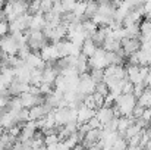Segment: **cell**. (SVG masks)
Segmentation results:
<instances>
[{
  "label": "cell",
  "mask_w": 151,
  "mask_h": 150,
  "mask_svg": "<svg viewBox=\"0 0 151 150\" xmlns=\"http://www.w3.org/2000/svg\"><path fill=\"white\" fill-rule=\"evenodd\" d=\"M96 81L91 78V75L87 72V74H81L79 75V84H78V93L84 94V96H88V94H93L96 93Z\"/></svg>",
  "instance_id": "obj_1"
},
{
  "label": "cell",
  "mask_w": 151,
  "mask_h": 150,
  "mask_svg": "<svg viewBox=\"0 0 151 150\" xmlns=\"http://www.w3.org/2000/svg\"><path fill=\"white\" fill-rule=\"evenodd\" d=\"M0 51H3V53H6V54H9V56H16V54H18L19 46H18V43L12 38L10 34H7V36H4V37L0 38Z\"/></svg>",
  "instance_id": "obj_2"
},
{
  "label": "cell",
  "mask_w": 151,
  "mask_h": 150,
  "mask_svg": "<svg viewBox=\"0 0 151 150\" xmlns=\"http://www.w3.org/2000/svg\"><path fill=\"white\" fill-rule=\"evenodd\" d=\"M40 54H41L44 62H50V63H56L60 59V53H59V50L56 47V44H53V43L47 44L46 47H43L40 50Z\"/></svg>",
  "instance_id": "obj_3"
},
{
  "label": "cell",
  "mask_w": 151,
  "mask_h": 150,
  "mask_svg": "<svg viewBox=\"0 0 151 150\" xmlns=\"http://www.w3.org/2000/svg\"><path fill=\"white\" fill-rule=\"evenodd\" d=\"M120 44H122V49L125 50L126 56L128 54L131 56V54L137 53L138 50H141V46H142V43H141L139 38H128V37L122 38L120 40Z\"/></svg>",
  "instance_id": "obj_4"
},
{
  "label": "cell",
  "mask_w": 151,
  "mask_h": 150,
  "mask_svg": "<svg viewBox=\"0 0 151 150\" xmlns=\"http://www.w3.org/2000/svg\"><path fill=\"white\" fill-rule=\"evenodd\" d=\"M25 65H27L28 68H31V69H34V68L44 69L47 63L43 60V57H41V54H40L38 51H31L29 56L25 59Z\"/></svg>",
  "instance_id": "obj_5"
},
{
  "label": "cell",
  "mask_w": 151,
  "mask_h": 150,
  "mask_svg": "<svg viewBox=\"0 0 151 150\" xmlns=\"http://www.w3.org/2000/svg\"><path fill=\"white\" fill-rule=\"evenodd\" d=\"M96 116L100 119V122H101V125L104 127V125H107L113 118H116L114 116V112H113V109L111 107H101V109H97L96 110Z\"/></svg>",
  "instance_id": "obj_6"
},
{
  "label": "cell",
  "mask_w": 151,
  "mask_h": 150,
  "mask_svg": "<svg viewBox=\"0 0 151 150\" xmlns=\"http://www.w3.org/2000/svg\"><path fill=\"white\" fill-rule=\"evenodd\" d=\"M94 116H96V109H90L85 104L78 109V124H85Z\"/></svg>",
  "instance_id": "obj_7"
},
{
  "label": "cell",
  "mask_w": 151,
  "mask_h": 150,
  "mask_svg": "<svg viewBox=\"0 0 151 150\" xmlns=\"http://www.w3.org/2000/svg\"><path fill=\"white\" fill-rule=\"evenodd\" d=\"M15 77H16V80H19L21 83L29 84V83H31V68H28L27 65L19 66V68H15Z\"/></svg>",
  "instance_id": "obj_8"
},
{
  "label": "cell",
  "mask_w": 151,
  "mask_h": 150,
  "mask_svg": "<svg viewBox=\"0 0 151 150\" xmlns=\"http://www.w3.org/2000/svg\"><path fill=\"white\" fill-rule=\"evenodd\" d=\"M46 18L43 13H37V15H32V19L29 22V30L32 31H43V28L46 27Z\"/></svg>",
  "instance_id": "obj_9"
},
{
  "label": "cell",
  "mask_w": 151,
  "mask_h": 150,
  "mask_svg": "<svg viewBox=\"0 0 151 150\" xmlns=\"http://www.w3.org/2000/svg\"><path fill=\"white\" fill-rule=\"evenodd\" d=\"M128 71V80L132 83V84H138V83H142V78L139 75V65H129L126 68Z\"/></svg>",
  "instance_id": "obj_10"
},
{
  "label": "cell",
  "mask_w": 151,
  "mask_h": 150,
  "mask_svg": "<svg viewBox=\"0 0 151 150\" xmlns=\"http://www.w3.org/2000/svg\"><path fill=\"white\" fill-rule=\"evenodd\" d=\"M1 125L4 130H10L12 127L18 125V119H16V115L12 113V112H3V118H1Z\"/></svg>",
  "instance_id": "obj_11"
},
{
  "label": "cell",
  "mask_w": 151,
  "mask_h": 150,
  "mask_svg": "<svg viewBox=\"0 0 151 150\" xmlns=\"http://www.w3.org/2000/svg\"><path fill=\"white\" fill-rule=\"evenodd\" d=\"M97 44L91 40V38H87L85 41H84V44H82V47H81V53H84L87 57H93L94 54H96V51H97Z\"/></svg>",
  "instance_id": "obj_12"
},
{
  "label": "cell",
  "mask_w": 151,
  "mask_h": 150,
  "mask_svg": "<svg viewBox=\"0 0 151 150\" xmlns=\"http://www.w3.org/2000/svg\"><path fill=\"white\" fill-rule=\"evenodd\" d=\"M103 49L106 50V51H117V50L122 49V44H120L119 40H114L111 37H107L106 41L103 43Z\"/></svg>",
  "instance_id": "obj_13"
},
{
  "label": "cell",
  "mask_w": 151,
  "mask_h": 150,
  "mask_svg": "<svg viewBox=\"0 0 151 150\" xmlns=\"http://www.w3.org/2000/svg\"><path fill=\"white\" fill-rule=\"evenodd\" d=\"M123 59L120 54H117L116 51H106V62H107V66L109 65H122L123 63Z\"/></svg>",
  "instance_id": "obj_14"
},
{
  "label": "cell",
  "mask_w": 151,
  "mask_h": 150,
  "mask_svg": "<svg viewBox=\"0 0 151 150\" xmlns=\"http://www.w3.org/2000/svg\"><path fill=\"white\" fill-rule=\"evenodd\" d=\"M87 4H88V1L78 0L76 4H75V9H73V15L78 16V18H84L85 16V12H87Z\"/></svg>",
  "instance_id": "obj_15"
},
{
  "label": "cell",
  "mask_w": 151,
  "mask_h": 150,
  "mask_svg": "<svg viewBox=\"0 0 151 150\" xmlns=\"http://www.w3.org/2000/svg\"><path fill=\"white\" fill-rule=\"evenodd\" d=\"M43 83V69L34 68L31 69V86H40Z\"/></svg>",
  "instance_id": "obj_16"
},
{
  "label": "cell",
  "mask_w": 151,
  "mask_h": 150,
  "mask_svg": "<svg viewBox=\"0 0 151 150\" xmlns=\"http://www.w3.org/2000/svg\"><path fill=\"white\" fill-rule=\"evenodd\" d=\"M135 56H137V62H138L139 66H144V65H148L150 63V56H148V51L147 50H144V49L138 50L135 53Z\"/></svg>",
  "instance_id": "obj_17"
},
{
  "label": "cell",
  "mask_w": 151,
  "mask_h": 150,
  "mask_svg": "<svg viewBox=\"0 0 151 150\" xmlns=\"http://www.w3.org/2000/svg\"><path fill=\"white\" fill-rule=\"evenodd\" d=\"M137 103H138V104H141V106H142V107H145V109H147V107H150L151 109V93L148 91V90H145V91H144V94L138 99Z\"/></svg>",
  "instance_id": "obj_18"
},
{
  "label": "cell",
  "mask_w": 151,
  "mask_h": 150,
  "mask_svg": "<svg viewBox=\"0 0 151 150\" xmlns=\"http://www.w3.org/2000/svg\"><path fill=\"white\" fill-rule=\"evenodd\" d=\"M40 6H41V0H29L28 13H29V15H37V13H41V12H40Z\"/></svg>",
  "instance_id": "obj_19"
},
{
  "label": "cell",
  "mask_w": 151,
  "mask_h": 150,
  "mask_svg": "<svg viewBox=\"0 0 151 150\" xmlns=\"http://www.w3.org/2000/svg\"><path fill=\"white\" fill-rule=\"evenodd\" d=\"M53 6H54V1L53 0H41V6H40V12L43 15L49 13L53 10Z\"/></svg>",
  "instance_id": "obj_20"
},
{
  "label": "cell",
  "mask_w": 151,
  "mask_h": 150,
  "mask_svg": "<svg viewBox=\"0 0 151 150\" xmlns=\"http://www.w3.org/2000/svg\"><path fill=\"white\" fill-rule=\"evenodd\" d=\"M147 90V86L144 84V83H138V84H134V96L137 97V99H139L142 94H144V91Z\"/></svg>",
  "instance_id": "obj_21"
},
{
  "label": "cell",
  "mask_w": 151,
  "mask_h": 150,
  "mask_svg": "<svg viewBox=\"0 0 151 150\" xmlns=\"http://www.w3.org/2000/svg\"><path fill=\"white\" fill-rule=\"evenodd\" d=\"M91 78L96 81V83H100L103 81V78H104V69H99V68H94V69H91Z\"/></svg>",
  "instance_id": "obj_22"
},
{
  "label": "cell",
  "mask_w": 151,
  "mask_h": 150,
  "mask_svg": "<svg viewBox=\"0 0 151 150\" xmlns=\"http://www.w3.org/2000/svg\"><path fill=\"white\" fill-rule=\"evenodd\" d=\"M96 91L97 93H100V94H103L104 97L110 93V90H109V86L104 83V81H100V83H97L96 84Z\"/></svg>",
  "instance_id": "obj_23"
},
{
  "label": "cell",
  "mask_w": 151,
  "mask_h": 150,
  "mask_svg": "<svg viewBox=\"0 0 151 150\" xmlns=\"http://www.w3.org/2000/svg\"><path fill=\"white\" fill-rule=\"evenodd\" d=\"M139 30H141V36H145L151 33V19H144L139 24Z\"/></svg>",
  "instance_id": "obj_24"
},
{
  "label": "cell",
  "mask_w": 151,
  "mask_h": 150,
  "mask_svg": "<svg viewBox=\"0 0 151 150\" xmlns=\"http://www.w3.org/2000/svg\"><path fill=\"white\" fill-rule=\"evenodd\" d=\"M93 97H94V103H96V110L101 109L104 106V96L96 91V93H93Z\"/></svg>",
  "instance_id": "obj_25"
},
{
  "label": "cell",
  "mask_w": 151,
  "mask_h": 150,
  "mask_svg": "<svg viewBox=\"0 0 151 150\" xmlns=\"http://www.w3.org/2000/svg\"><path fill=\"white\" fill-rule=\"evenodd\" d=\"M60 140H59V136L57 134H47L44 136V144L49 146V144H57Z\"/></svg>",
  "instance_id": "obj_26"
},
{
  "label": "cell",
  "mask_w": 151,
  "mask_h": 150,
  "mask_svg": "<svg viewBox=\"0 0 151 150\" xmlns=\"http://www.w3.org/2000/svg\"><path fill=\"white\" fill-rule=\"evenodd\" d=\"M51 86L53 84H49V83H41L40 84V91H41V94L43 96H49V94H51L54 90L51 88Z\"/></svg>",
  "instance_id": "obj_27"
},
{
  "label": "cell",
  "mask_w": 151,
  "mask_h": 150,
  "mask_svg": "<svg viewBox=\"0 0 151 150\" xmlns=\"http://www.w3.org/2000/svg\"><path fill=\"white\" fill-rule=\"evenodd\" d=\"M9 33H10V27H9V22L4 19V21L0 22V38L4 37V36H7Z\"/></svg>",
  "instance_id": "obj_28"
},
{
  "label": "cell",
  "mask_w": 151,
  "mask_h": 150,
  "mask_svg": "<svg viewBox=\"0 0 151 150\" xmlns=\"http://www.w3.org/2000/svg\"><path fill=\"white\" fill-rule=\"evenodd\" d=\"M144 109H145V107H142L141 104H138V103H137V106H135V107H134V110H132V116H134L135 119L141 118V116H142V113H144Z\"/></svg>",
  "instance_id": "obj_29"
},
{
  "label": "cell",
  "mask_w": 151,
  "mask_h": 150,
  "mask_svg": "<svg viewBox=\"0 0 151 150\" xmlns=\"http://www.w3.org/2000/svg\"><path fill=\"white\" fill-rule=\"evenodd\" d=\"M122 94H134V84L128 80L123 86V90H122Z\"/></svg>",
  "instance_id": "obj_30"
},
{
  "label": "cell",
  "mask_w": 151,
  "mask_h": 150,
  "mask_svg": "<svg viewBox=\"0 0 151 150\" xmlns=\"http://www.w3.org/2000/svg\"><path fill=\"white\" fill-rule=\"evenodd\" d=\"M84 104H85L87 107H90V109H96V103H94V97H93V94L85 96V99H84Z\"/></svg>",
  "instance_id": "obj_31"
},
{
  "label": "cell",
  "mask_w": 151,
  "mask_h": 150,
  "mask_svg": "<svg viewBox=\"0 0 151 150\" xmlns=\"http://www.w3.org/2000/svg\"><path fill=\"white\" fill-rule=\"evenodd\" d=\"M88 124H90V127L94 130V128H103V125H101L100 119L97 118V116H94V118H91L90 121H88Z\"/></svg>",
  "instance_id": "obj_32"
},
{
  "label": "cell",
  "mask_w": 151,
  "mask_h": 150,
  "mask_svg": "<svg viewBox=\"0 0 151 150\" xmlns=\"http://www.w3.org/2000/svg\"><path fill=\"white\" fill-rule=\"evenodd\" d=\"M144 9H145V19H151V0H145Z\"/></svg>",
  "instance_id": "obj_33"
},
{
  "label": "cell",
  "mask_w": 151,
  "mask_h": 150,
  "mask_svg": "<svg viewBox=\"0 0 151 150\" xmlns=\"http://www.w3.org/2000/svg\"><path fill=\"white\" fill-rule=\"evenodd\" d=\"M10 99H12V97L0 96V110H1V112H4V109H6V106H7V103H9V100Z\"/></svg>",
  "instance_id": "obj_34"
},
{
  "label": "cell",
  "mask_w": 151,
  "mask_h": 150,
  "mask_svg": "<svg viewBox=\"0 0 151 150\" xmlns=\"http://www.w3.org/2000/svg\"><path fill=\"white\" fill-rule=\"evenodd\" d=\"M142 119H145L147 122H151V109L150 107H147V109H144V113H142V116H141Z\"/></svg>",
  "instance_id": "obj_35"
},
{
  "label": "cell",
  "mask_w": 151,
  "mask_h": 150,
  "mask_svg": "<svg viewBox=\"0 0 151 150\" xmlns=\"http://www.w3.org/2000/svg\"><path fill=\"white\" fill-rule=\"evenodd\" d=\"M3 130H4V128H3V125H1V122H0V134L3 133Z\"/></svg>",
  "instance_id": "obj_36"
},
{
  "label": "cell",
  "mask_w": 151,
  "mask_h": 150,
  "mask_svg": "<svg viewBox=\"0 0 151 150\" xmlns=\"http://www.w3.org/2000/svg\"><path fill=\"white\" fill-rule=\"evenodd\" d=\"M147 90H148V91H150V93H151V84H150V86H148V87H147Z\"/></svg>",
  "instance_id": "obj_37"
},
{
  "label": "cell",
  "mask_w": 151,
  "mask_h": 150,
  "mask_svg": "<svg viewBox=\"0 0 151 150\" xmlns=\"http://www.w3.org/2000/svg\"><path fill=\"white\" fill-rule=\"evenodd\" d=\"M0 75H1V65H0Z\"/></svg>",
  "instance_id": "obj_38"
},
{
  "label": "cell",
  "mask_w": 151,
  "mask_h": 150,
  "mask_svg": "<svg viewBox=\"0 0 151 150\" xmlns=\"http://www.w3.org/2000/svg\"><path fill=\"white\" fill-rule=\"evenodd\" d=\"M0 60H1V51H0Z\"/></svg>",
  "instance_id": "obj_39"
}]
</instances>
